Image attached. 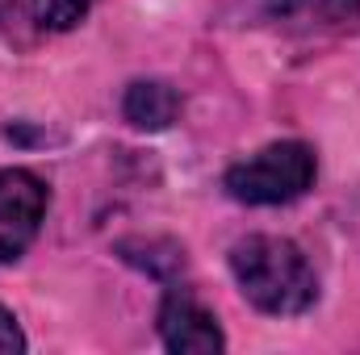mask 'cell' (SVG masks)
<instances>
[{
  "mask_svg": "<svg viewBox=\"0 0 360 355\" xmlns=\"http://www.w3.org/2000/svg\"><path fill=\"white\" fill-rule=\"evenodd\" d=\"M231 272L243 288V297L272 318L306 314L319 301L314 267L302 255L297 243L281 234H248L231 247Z\"/></svg>",
  "mask_w": 360,
  "mask_h": 355,
  "instance_id": "6da1fadb",
  "label": "cell"
},
{
  "mask_svg": "<svg viewBox=\"0 0 360 355\" xmlns=\"http://www.w3.org/2000/svg\"><path fill=\"white\" fill-rule=\"evenodd\" d=\"M319 163L306 142H272L226 172V192L239 205H289L314 188Z\"/></svg>",
  "mask_w": 360,
  "mask_h": 355,
  "instance_id": "7a4b0ae2",
  "label": "cell"
},
{
  "mask_svg": "<svg viewBox=\"0 0 360 355\" xmlns=\"http://www.w3.org/2000/svg\"><path fill=\"white\" fill-rule=\"evenodd\" d=\"M51 192L46 184L25 172V168H4L0 172V264H13L25 255V247L38 239L46 222Z\"/></svg>",
  "mask_w": 360,
  "mask_h": 355,
  "instance_id": "3957f363",
  "label": "cell"
},
{
  "mask_svg": "<svg viewBox=\"0 0 360 355\" xmlns=\"http://www.w3.org/2000/svg\"><path fill=\"white\" fill-rule=\"evenodd\" d=\"M160 339L176 355H218L226 347L218 318L188 288H172L164 297V305H160Z\"/></svg>",
  "mask_w": 360,
  "mask_h": 355,
  "instance_id": "277c9868",
  "label": "cell"
},
{
  "mask_svg": "<svg viewBox=\"0 0 360 355\" xmlns=\"http://www.w3.org/2000/svg\"><path fill=\"white\" fill-rule=\"evenodd\" d=\"M122 117L134 126V130H168L180 117V92L164 80H134L126 96H122Z\"/></svg>",
  "mask_w": 360,
  "mask_h": 355,
  "instance_id": "5b68a950",
  "label": "cell"
},
{
  "mask_svg": "<svg viewBox=\"0 0 360 355\" xmlns=\"http://www.w3.org/2000/svg\"><path fill=\"white\" fill-rule=\"evenodd\" d=\"M89 8H92V0H30L34 21H38L42 29H51V34L76 29V25L89 17Z\"/></svg>",
  "mask_w": 360,
  "mask_h": 355,
  "instance_id": "8992f818",
  "label": "cell"
},
{
  "mask_svg": "<svg viewBox=\"0 0 360 355\" xmlns=\"http://www.w3.org/2000/svg\"><path fill=\"white\" fill-rule=\"evenodd\" d=\"M17 351H25V335L17 326V318L0 305V355H17Z\"/></svg>",
  "mask_w": 360,
  "mask_h": 355,
  "instance_id": "52a82bcc",
  "label": "cell"
},
{
  "mask_svg": "<svg viewBox=\"0 0 360 355\" xmlns=\"http://www.w3.org/2000/svg\"><path fill=\"white\" fill-rule=\"evenodd\" d=\"M323 13L335 17V21H348L360 13V0H323Z\"/></svg>",
  "mask_w": 360,
  "mask_h": 355,
  "instance_id": "ba28073f",
  "label": "cell"
},
{
  "mask_svg": "<svg viewBox=\"0 0 360 355\" xmlns=\"http://www.w3.org/2000/svg\"><path fill=\"white\" fill-rule=\"evenodd\" d=\"M21 13V0H0V29H8Z\"/></svg>",
  "mask_w": 360,
  "mask_h": 355,
  "instance_id": "9c48e42d",
  "label": "cell"
}]
</instances>
